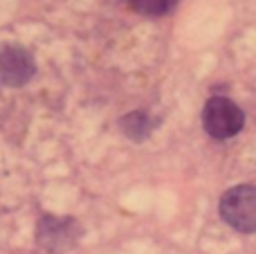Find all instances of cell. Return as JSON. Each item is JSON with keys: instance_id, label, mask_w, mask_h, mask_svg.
<instances>
[{"instance_id": "5", "label": "cell", "mask_w": 256, "mask_h": 254, "mask_svg": "<svg viewBox=\"0 0 256 254\" xmlns=\"http://www.w3.org/2000/svg\"><path fill=\"white\" fill-rule=\"evenodd\" d=\"M120 124H122V130H124L130 140H135V142L146 140V138H148V133L153 130V120H150L144 110L130 112V115H126Z\"/></svg>"}, {"instance_id": "4", "label": "cell", "mask_w": 256, "mask_h": 254, "mask_svg": "<svg viewBox=\"0 0 256 254\" xmlns=\"http://www.w3.org/2000/svg\"><path fill=\"white\" fill-rule=\"evenodd\" d=\"M36 63L30 50L22 45H2L0 48V84L9 88H20L34 76Z\"/></svg>"}, {"instance_id": "2", "label": "cell", "mask_w": 256, "mask_h": 254, "mask_svg": "<svg viewBox=\"0 0 256 254\" xmlns=\"http://www.w3.org/2000/svg\"><path fill=\"white\" fill-rule=\"evenodd\" d=\"M202 126L214 140H230L243 130L245 115L232 99L212 97L202 108Z\"/></svg>"}, {"instance_id": "6", "label": "cell", "mask_w": 256, "mask_h": 254, "mask_svg": "<svg viewBox=\"0 0 256 254\" xmlns=\"http://www.w3.org/2000/svg\"><path fill=\"white\" fill-rule=\"evenodd\" d=\"M130 4L132 12L142 14V16H150V18H158L168 14L173 7H176L178 0H126Z\"/></svg>"}, {"instance_id": "1", "label": "cell", "mask_w": 256, "mask_h": 254, "mask_svg": "<svg viewBox=\"0 0 256 254\" xmlns=\"http://www.w3.org/2000/svg\"><path fill=\"white\" fill-rule=\"evenodd\" d=\"M220 218L230 228L243 234L256 232V187L252 184H238L222 194L220 205Z\"/></svg>"}, {"instance_id": "3", "label": "cell", "mask_w": 256, "mask_h": 254, "mask_svg": "<svg viewBox=\"0 0 256 254\" xmlns=\"http://www.w3.org/2000/svg\"><path fill=\"white\" fill-rule=\"evenodd\" d=\"M81 236V225L74 218H56V216H43L38 223V246L52 254H61L70 250Z\"/></svg>"}]
</instances>
